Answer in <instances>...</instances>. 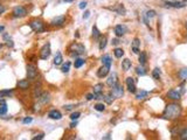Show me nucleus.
I'll return each instance as SVG.
<instances>
[{
	"label": "nucleus",
	"mask_w": 187,
	"mask_h": 140,
	"mask_svg": "<svg viewBox=\"0 0 187 140\" xmlns=\"http://www.w3.org/2000/svg\"><path fill=\"white\" fill-rule=\"evenodd\" d=\"M29 27L35 33H42V32H44V24L41 20H39V19L32 20L31 22H29Z\"/></svg>",
	"instance_id": "nucleus-3"
},
{
	"label": "nucleus",
	"mask_w": 187,
	"mask_h": 140,
	"mask_svg": "<svg viewBox=\"0 0 187 140\" xmlns=\"http://www.w3.org/2000/svg\"><path fill=\"white\" fill-rule=\"evenodd\" d=\"M7 112V104L5 99H0V116L6 115Z\"/></svg>",
	"instance_id": "nucleus-22"
},
{
	"label": "nucleus",
	"mask_w": 187,
	"mask_h": 140,
	"mask_svg": "<svg viewBox=\"0 0 187 140\" xmlns=\"http://www.w3.org/2000/svg\"><path fill=\"white\" fill-rule=\"evenodd\" d=\"M70 62H67V63H64L62 66V68H61V71L62 73H64V74H67V73H69V69H70Z\"/></svg>",
	"instance_id": "nucleus-38"
},
{
	"label": "nucleus",
	"mask_w": 187,
	"mask_h": 140,
	"mask_svg": "<svg viewBox=\"0 0 187 140\" xmlns=\"http://www.w3.org/2000/svg\"><path fill=\"white\" fill-rule=\"evenodd\" d=\"M27 77L29 81H35L37 77V69L34 64H27Z\"/></svg>",
	"instance_id": "nucleus-5"
},
{
	"label": "nucleus",
	"mask_w": 187,
	"mask_h": 140,
	"mask_svg": "<svg viewBox=\"0 0 187 140\" xmlns=\"http://www.w3.org/2000/svg\"><path fill=\"white\" fill-rule=\"evenodd\" d=\"M94 108H95V110H96V111H98V112H103V111L105 110V105H104V104H102V103H98V104H96Z\"/></svg>",
	"instance_id": "nucleus-37"
},
{
	"label": "nucleus",
	"mask_w": 187,
	"mask_h": 140,
	"mask_svg": "<svg viewBox=\"0 0 187 140\" xmlns=\"http://www.w3.org/2000/svg\"><path fill=\"white\" fill-rule=\"evenodd\" d=\"M32 120H33V119H32L31 117H26L22 122H24V124H29V123H32Z\"/></svg>",
	"instance_id": "nucleus-44"
},
{
	"label": "nucleus",
	"mask_w": 187,
	"mask_h": 140,
	"mask_svg": "<svg viewBox=\"0 0 187 140\" xmlns=\"http://www.w3.org/2000/svg\"><path fill=\"white\" fill-rule=\"evenodd\" d=\"M41 93H42V91H41V89H40V88H36V89L34 90V97L37 98V97H39V96H40V95H41Z\"/></svg>",
	"instance_id": "nucleus-41"
},
{
	"label": "nucleus",
	"mask_w": 187,
	"mask_h": 140,
	"mask_svg": "<svg viewBox=\"0 0 187 140\" xmlns=\"http://www.w3.org/2000/svg\"><path fill=\"white\" fill-rule=\"evenodd\" d=\"M18 88L21 90H28L31 88V82L29 79H21L18 82Z\"/></svg>",
	"instance_id": "nucleus-17"
},
{
	"label": "nucleus",
	"mask_w": 187,
	"mask_h": 140,
	"mask_svg": "<svg viewBox=\"0 0 187 140\" xmlns=\"http://www.w3.org/2000/svg\"><path fill=\"white\" fill-rule=\"evenodd\" d=\"M182 1H185V2H187V0H182Z\"/></svg>",
	"instance_id": "nucleus-56"
},
{
	"label": "nucleus",
	"mask_w": 187,
	"mask_h": 140,
	"mask_svg": "<svg viewBox=\"0 0 187 140\" xmlns=\"http://www.w3.org/2000/svg\"><path fill=\"white\" fill-rule=\"evenodd\" d=\"M118 83V76H117V74L116 73H112L108 79H106V85H109L110 88H112L113 85H116Z\"/></svg>",
	"instance_id": "nucleus-12"
},
{
	"label": "nucleus",
	"mask_w": 187,
	"mask_h": 140,
	"mask_svg": "<svg viewBox=\"0 0 187 140\" xmlns=\"http://www.w3.org/2000/svg\"><path fill=\"white\" fill-rule=\"evenodd\" d=\"M50 43L47 42L44 44V47L40 49V59L41 60H48V57L50 56Z\"/></svg>",
	"instance_id": "nucleus-7"
},
{
	"label": "nucleus",
	"mask_w": 187,
	"mask_h": 140,
	"mask_svg": "<svg viewBox=\"0 0 187 140\" xmlns=\"http://www.w3.org/2000/svg\"><path fill=\"white\" fill-rule=\"evenodd\" d=\"M78 7H80V9H84V8L87 7V1H81L80 5H78Z\"/></svg>",
	"instance_id": "nucleus-43"
},
{
	"label": "nucleus",
	"mask_w": 187,
	"mask_h": 140,
	"mask_svg": "<svg viewBox=\"0 0 187 140\" xmlns=\"http://www.w3.org/2000/svg\"><path fill=\"white\" fill-rule=\"evenodd\" d=\"M106 42H108V39H106V36L101 37V41H100V49H101V50H103V49L106 47Z\"/></svg>",
	"instance_id": "nucleus-34"
},
{
	"label": "nucleus",
	"mask_w": 187,
	"mask_h": 140,
	"mask_svg": "<svg viewBox=\"0 0 187 140\" xmlns=\"http://www.w3.org/2000/svg\"><path fill=\"white\" fill-rule=\"evenodd\" d=\"M139 47H140V40L138 37H135L132 41V51L133 54H139Z\"/></svg>",
	"instance_id": "nucleus-19"
},
{
	"label": "nucleus",
	"mask_w": 187,
	"mask_h": 140,
	"mask_svg": "<svg viewBox=\"0 0 187 140\" xmlns=\"http://www.w3.org/2000/svg\"><path fill=\"white\" fill-rule=\"evenodd\" d=\"M89 17H90V12H89V11L84 12V14H83V19H88Z\"/></svg>",
	"instance_id": "nucleus-48"
},
{
	"label": "nucleus",
	"mask_w": 187,
	"mask_h": 140,
	"mask_svg": "<svg viewBox=\"0 0 187 140\" xmlns=\"http://www.w3.org/2000/svg\"><path fill=\"white\" fill-rule=\"evenodd\" d=\"M109 71H110V67L103 64V66L97 70V76H98L100 78H103V77H105L106 75L109 74Z\"/></svg>",
	"instance_id": "nucleus-15"
},
{
	"label": "nucleus",
	"mask_w": 187,
	"mask_h": 140,
	"mask_svg": "<svg viewBox=\"0 0 187 140\" xmlns=\"http://www.w3.org/2000/svg\"><path fill=\"white\" fill-rule=\"evenodd\" d=\"M66 20H67V18H66V15H59V17H56V18H54L52 21H50V26L52 27H61V26H63V25L66 24Z\"/></svg>",
	"instance_id": "nucleus-8"
},
{
	"label": "nucleus",
	"mask_w": 187,
	"mask_h": 140,
	"mask_svg": "<svg viewBox=\"0 0 187 140\" xmlns=\"http://www.w3.org/2000/svg\"><path fill=\"white\" fill-rule=\"evenodd\" d=\"M131 66H132V63H131V61L129 59H125V60L122 61V69H123L124 71H129Z\"/></svg>",
	"instance_id": "nucleus-23"
},
{
	"label": "nucleus",
	"mask_w": 187,
	"mask_h": 140,
	"mask_svg": "<svg viewBox=\"0 0 187 140\" xmlns=\"http://www.w3.org/2000/svg\"><path fill=\"white\" fill-rule=\"evenodd\" d=\"M126 85H128V90L131 92V93H136L137 91V88H136V82L132 77H128L126 78Z\"/></svg>",
	"instance_id": "nucleus-10"
},
{
	"label": "nucleus",
	"mask_w": 187,
	"mask_h": 140,
	"mask_svg": "<svg viewBox=\"0 0 187 140\" xmlns=\"http://www.w3.org/2000/svg\"><path fill=\"white\" fill-rule=\"evenodd\" d=\"M160 69L159 68H156V69H153V71H152V77L155 79H159L160 77Z\"/></svg>",
	"instance_id": "nucleus-36"
},
{
	"label": "nucleus",
	"mask_w": 187,
	"mask_h": 140,
	"mask_svg": "<svg viewBox=\"0 0 187 140\" xmlns=\"http://www.w3.org/2000/svg\"><path fill=\"white\" fill-rule=\"evenodd\" d=\"M167 98L168 99H171V100H173V102H175V100H179L181 98V93L178 90H170V91L167 92Z\"/></svg>",
	"instance_id": "nucleus-13"
},
{
	"label": "nucleus",
	"mask_w": 187,
	"mask_h": 140,
	"mask_svg": "<svg viewBox=\"0 0 187 140\" xmlns=\"http://www.w3.org/2000/svg\"><path fill=\"white\" fill-rule=\"evenodd\" d=\"M37 99H39V102L41 104L46 105V104H48L50 102V93L49 92H42V93L37 97Z\"/></svg>",
	"instance_id": "nucleus-14"
},
{
	"label": "nucleus",
	"mask_w": 187,
	"mask_h": 140,
	"mask_svg": "<svg viewBox=\"0 0 187 140\" xmlns=\"http://www.w3.org/2000/svg\"><path fill=\"white\" fill-rule=\"evenodd\" d=\"M7 46H8V47H13V46H14V44H13V41H10V40H8V41H7Z\"/></svg>",
	"instance_id": "nucleus-51"
},
{
	"label": "nucleus",
	"mask_w": 187,
	"mask_h": 140,
	"mask_svg": "<svg viewBox=\"0 0 187 140\" xmlns=\"http://www.w3.org/2000/svg\"><path fill=\"white\" fill-rule=\"evenodd\" d=\"M8 39H10V36L7 34H4V40H8Z\"/></svg>",
	"instance_id": "nucleus-53"
},
{
	"label": "nucleus",
	"mask_w": 187,
	"mask_h": 140,
	"mask_svg": "<svg viewBox=\"0 0 187 140\" xmlns=\"http://www.w3.org/2000/svg\"><path fill=\"white\" fill-rule=\"evenodd\" d=\"M146 19H153L156 17V11H153V9H150L147 12L145 13V15H144Z\"/></svg>",
	"instance_id": "nucleus-35"
},
{
	"label": "nucleus",
	"mask_w": 187,
	"mask_h": 140,
	"mask_svg": "<svg viewBox=\"0 0 187 140\" xmlns=\"http://www.w3.org/2000/svg\"><path fill=\"white\" fill-rule=\"evenodd\" d=\"M27 8L24 6H17L13 8L12 11V15L14 18H24L27 15Z\"/></svg>",
	"instance_id": "nucleus-4"
},
{
	"label": "nucleus",
	"mask_w": 187,
	"mask_h": 140,
	"mask_svg": "<svg viewBox=\"0 0 187 140\" xmlns=\"http://www.w3.org/2000/svg\"><path fill=\"white\" fill-rule=\"evenodd\" d=\"M102 63L104 64V66H109V67H111L112 64V60L111 57H110V55H103L102 56Z\"/></svg>",
	"instance_id": "nucleus-24"
},
{
	"label": "nucleus",
	"mask_w": 187,
	"mask_h": 140,
	"mask_svg": "<svg viewBox=\"0 0 187 140\" xmlns=\"http://www.w3.org/2000/svg\"><path fill=\"white\" fill-rule=\"evenodd\" d=\"M113 99H115V97L112 96L110 92H109L108 95H105V96H104V100H105V103H106V104H109V105H110V104H112Z\"/></svg>",
	"instance_id": "nucleus-33"
},
{
	"label": "nucleus",
	"mask_w": 187,
	"mask_h": 140,
	"mask_svg": "<svg viewBox=\"0 0 187 140\" xmlns=\"http://www.w3.org/2000/svg\"><path fill=\"white\" fill-rule=\"evenodd\" d=\"M80 116H81V112H77V111H76V112H73V113L70 115V119H71V120H77V119L80 118Z\"/></svg>",
	"instance_id": "nucleus-40"
},
{
	"label": "nucleus",
	"mask_w": 187,
	"mask_h": 140,
	"mask_svg": "<svg viewBox=\"0 0 187 140\" xmlns=\"http://www.w3.org/2000/svg\"><path fill=\"white\" fill-rule=\"evenodd\" d=\"M87 99H88V100L95 99V95H94V93H89V95H87Z\"/></svg>",
	"instance_id": "nucleus-46"
},
{
	"label": "nucleus",
	"mask_w": 187,
	"mask_h": 140,
	"mask_svg": "<svg viewBox=\"0 0 187 140\" xmlns=\"http://www.w3.org/2000/svg\"><path fill=\"white\" fill-rule=\"evenodd\" d=\"M162 4H165L166 7H171V8H184L186 6V2L185 1H162Z\"/></svg>",
	"instance_id": "nucleus-9"
},
{
	"label": "nucleus",
	"mask_w": 187,
	"mask_h": 140,
	"mask_svg": "<svg viewBox=\"0 0 187 140\" xmlns=\"http://www.w3.org/2000/svg\"><path fill=\"white\" fill-rule=\"evenodd\" d=\"M83 64H84V60H83V59H81V57H76V59H75V62H74L75 68L78 69V68H81Z\"/></svg>",
	"instance_id": "nucleus-29"
},
{
	"label": "nucleus",
	"mask_w": 187,
	"mask_h": 140,
	"mask_svg": "<svg viewBox=\"0 0 187 140\" xmlns=\"http://www.w3.org/2000/svg\"><path fill=\"white\" fill-rule=\"evenodd\" d=\"M48 117H49L50 119H54V120H60L62 118V113L59 110H52L48 113Z\"/></svg>",
	"instance_id": "nucleus-18"
},
{
	"label": "nucleus",
	"mask_w": 187,
	"mask_h": 140,
	"mask_svg": "<svg viewBox=\"0 0 187 140\" xmlns=\"http://www.w3.org/2000/svg\"><path fill=\"white\" fill-rule=\"evenodd\" d=\"M179 139L181 140H187V127H185L180 133H179Z\"/></svg>",
	"instance_id": "nucleus-39"
},
{
	"label": "nucleus",
	"mask_w": 187,
	"mask_h": 140,
	"mask_svg": "<svg viewBox=\"0 0 187 140\" xmlns=\"http://www.w3.org/2000/svg\"><path fill=\"white\" fill-rule=\"evenodd\" d=\"M103 89H104V85L102 83H98L94 86V95L97 96V95H102L103 93Z\"/></svg>",
	"instance_id": "nucleus-20"
},
{
	"label": "nucleus",
	"mask_w": 187,
	"mask_h": 140,
	"mask_svg": "<svg viewBox=\"0 0 187 140\" xmlns=\"http://www.w3.org/2000/svg\"><path fill=\"white\" fill-rule=\"evenodd\" d=\"M186 28H187V21H186Z\"/></svg>",
	"instance_id": "nucleus-57"
},
{
	"label": "nucleus",
	"mask_w": 187,
	"mask_h": 140,
	"mask_svg": "<svg viewBox=\"0 0 187 140\" xmlns=\"http://www.w3.org/2000/svg\"><path fill=\"white\" fill-rule=\"evenodd\" d=\"M62 62H63V56L59 51V53H56L55 57H54V64L55 66H60V64H62Z\"/></svg>",
	"instance_id": "nucleus-25"
},
{
	"label": "nucleus",
	"mask_w": 187,
	"mask_h": 140,
	"mask_svg": "<svg viewBox=\"0 0 187 140\" xmlns=\"http://www.w3.org/2000/svg\"><path fill=\"white\" fill-rule=\"evenodd\" d=\"M64 1H67V2H71V1H74V0H64Z\"/></svg>",
	"instance_id": "nucleus-55"
},
{
	"label": "nucleus",
	"mask_w": 187,
	"mask_h": 140,
	"mask_svg": "<svg viewBox=\"0 0 187 140\" xmlns=\"http://www.w3.org/2000/svg\"><path fill=\"white\" fill-rule=\"evenodd\" d=\"M113 55L117 57V59H122L124 56V50L122 48H116L113 50Z\"/></svg>",
	"instance_id": "nucleus-28"
},
{
	"label": "nucleus",
	"mask_w": 187,
	"mask_h": 140,
	"mask_svg": "<svg viewBox=\"0 0 187 140\" xmlns=\"http://www.w3.org/2000/svg\"><path fill=\"white\" fill-rule=\"evenodd\" d=\"M4 31V26H0V32Z\"/></svg>",
	"instance_id": "nucleus-54"
},
{
	"label": "nucleus",
	"mask_w": 187,
	"mask_h": 140,
	"mask_svg": "<svg viewBox=\"0 0 187 140\" xmlns=\"http://www.w3.org/2000/svg\"><path fill=\"white\" fill-rule=\"evenodd\" d=\"M44 133H40V134H37V135H35L34 138H33V140H41V139H44Z\"/></svg>",
	"instance_id": "nucleus-42"
},
{
	"label": "nucleus",
	"mask_w": 187,
	"mask_h": 140,
	"mask_svg": "<svg viewBox=\"0 0 187 140\" xmlns=\"http://www.w3.org/2000/svg\"><path fill=\"white\" fill-rule=\"evenodd\" d=\"M12 93H13V90H1L0 91V98H2V97H8V96H12Z\"/></svg>",
	"instance_id": "nucleus-32"
},
{
	"label": "nucleus",
	"mask_w": 187,
	"mask_h": 140,
	"mask_svg": "<svg viewBox=\"0 0 187 140\" xmlns=\"http://www.w3.org/2000/svg\"><path fill=\"white\" fill-rule=\"evenodd\" d=\"M136 73H137V75H139V76H145V75H146V69L144 68V66H138V67L136 68Z\"/></svg>",
	"instance_id": "nucleus-30"
},
{
	"label": "nucleus",
	"mask_w": 187,
	"mask_h": 140,
	"mask_svg": "<svg viewBox=\"0 0 187 140\" xmlns=\"http://www.w3.org/2000/svg\"><path fill=\"white\" fill-rule=\"evenodd\" d=\"M112 96L115 98H120L123 95H124V89H123V86L120 85L119 83H117L116 85H113L111 88V91H110Z\"/></svg>",
	"instance_id": "nucleus-6"
},
{
	"label": "nucleus",
	"mask_w": 187,
	"mask_h": 140,
	"mask_svg": "<svg viewBox=\"0 0 187 140\" xmlns=\"http://www.w3.org/2000/svg\"><path fill=\"white\" fill-rule=\"evenodd\" d=\"M109 9L112 11V12H116L118 15H125V14H126V9H125V7L123 6V5H120V4H117L116 6L109 7Z\"/></svg>",
	"instance_id": "nucleus-11"
},
{
	"label": "nucleus",
	"mask_w": 187,
	"mask_h": 140,
	"mask_svg": "<svg viewBox=\"0 0 187 140\" xmlns=\"http://www.w3.org/2000/svg\"><path fill=\"white\" fill-rule=\"evenodd\" d=\"M112 44H113V46H118V44H119L118 39H113V40H112Z\"/></svg>",
	"instance_id": "nucleus-47"
},
{
	"label": "nucleus",
	"mask_w": 187,
	"mask_h": 140,
	"mask_svg": "<svg viewBox=\"0 0 187 140\" xmlns=\"http://www.w3.org/2000/svg\"><path fill=\"white\" fill-rule=\"evenodd\" d=\"M101 32L100 29L97 28V26H94L93 27V37L95 39V40H98V39H101Z\"/></svg>",
	"instance_id": "nucleus-27"
},
{
	"label": "nucleus",
	"mask_w": 187,
	"mask_h": 140,
	"mask_svg": "<svg viewBox=\"0 0 187 140\" xmlns=\"http://www.w3.org/2000/svg\"><path fill=\"white\" fill-rule=\"evenodd\" d=\"M110 135H111V134L109 133V134H106L105 137H103V139L104 140H108V139H110V138H111V137H110Z\"/></svg>",
	"instance_id": "nucleus-52"
},
{
	"label": "nucleus",
	"mask_w": 187,
	"mask_h": 140,
	"mask_svg": "<svg viewBox=\"0 0 187 140\" xmlns=\"http://www.w3.org/2000/svg\"><path fill=\"white\" fill-rule=\"evenodd\" d=\"M69 51H70V56L76 59V57H78L80 55L86 53V48H84V46L81 44V43H73V44L69 47Z\"/></svg>",
	"instance_id": "nucleus-2"
},
{
	"label": "nucleus",
	"mask_w": 187,
	"mask_h": 140,
	"mask_svg": "<svg viewBox=\"0 0 187 140\" xmlns=\"http://www.w3.org/2000/svg\"><path fill=\"white\" fill-rule=\"evenodd\" d=\"M178 76H179V78L182 79V81H186L187 79V68H182L181 70H179Z\"/></svg>",
	"instance_id": "nucleus-26"
},
{
	"label": "nucleus",
	"mask_w": 187,
	"mask_h": 140,
	"mask_svg": "<svg viewBox=\"0 0 187 140\" xmlns=\"http://www.w3.org/2000/svg\"><path fill=\"white\" fill-rule=\"evenodd\" d=\"M5 11H6V8H5V7L2 6L1 4H0V14H2V13L5 12Z\"/></svg>",
	"instance_id": "nucleus-50"
},
{
	"label": "nucleus",
	"mask_w": 187,
	"mask_h": 140,
	"mask_svg": "<svg viewBox=\"0 0 187 140\" xmlns=\"http://www.w3.org/2000/svg\"><path fill=\"white\" fill-rule=\"evenodd\" d=\"M76 125H77V122L76 120H73V123L70 124V128H74V127H76Z\"/></svg>",
	"instance_id": "nucleus-49"
},
{
	"label": "nucleus",
	"mask_w": 187,
	"mask_h": 140,
	"mask_svg": "<svg viewBox=\"0 0 187 140\" xmlns=\"http://www.w3.org/2000/svg\"><path fill=\"white\" fill-rule=\"evenodd\" d=\"M74 109V105H64V110L66 111H70V110Z\"/></svg>",
	"instance_id": "nucleus-45"
},
{
	"label": "nucleus",
	"mask_w": 187,
	"mask_h": 140,
	"mask_svg": "<svg viewBox=\"0 0 187 140\" xmlns=\"http://www.w3.org/2000/svg\"><path fill=\"white\" fill-rule=\"evenodd\" d=\"M181 112H182V109H181L179 104L170 103L166 105V108L164 110L162 117L165 119H168V120H174V119H178L181 116Z\"/></svg>",
	"instance_id": "nucleus-1"
},
{
	"label": "nucleus",
	"mask_w": 187,
	"mask_h": 140,
	"mask_svg": "<svg viewBox=\"0 0 187 140\" xmlns=\"http://www.w3.org/2000/svg\"><path fill=\"white\" fill-rule=\"evenodd\" d=\"M125 32H126V27L124 25H117L115 27V34L117 37H122L125 34Z\"/></svg>",
	"instance_id": "nucleus-16"
},
{
	"label": "nucleus",
	"mask_w": 187,
	"mask_h": 140,
	"mask_svg": "<svg viewBox=\"0 0 187 140\" xmlns=\"http://www.w3.org/2000/svg\"><path fill=\"white\" fill-rule=\"evenodd\" d=\"M147 95H149V92L147 91H145V90H140V91L137 93L136 98H137L138 100H140V99H144V98L147 97Z\"/></svg>",
	"instance_id": "nucleus-31"
},
{
	"label": "nucleus",
	"mask_w": 187,
	"mask_h": 140,
	"mask_svg": "<svg viewBox=\"0 0 187 140\" xmlns=\"http://www.w3.org/2000/svg\"><path fill=\"white\" fill-rule=\"evenodd\" d=\"M138 61H139V64H140V66H145L146 62H147V54H146L145 51H142V53L139 54Z\"/></svg>",
	"instance_id": "nucleus-21"
}]
</instances>
